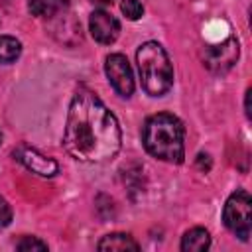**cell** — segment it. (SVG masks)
<instances>
[{"mask_svg": "<svg viewBox=\"0 0 252 252\" xmlns=\"http://www.w3.org/2000/svg\"><path fill=\"white\" fill-rule=\"evenodd\" d=\"M122 144L116 116L104 102L87 89H81L71 104L63 134V146L69 156L85 163L112 159Z\"/></svg>", "mask_w": 252, "mask_h": 252, "instance_id": "cell-1", "label": "cell"}, {"mask_svg": "<svg viewBox=\"0 0 252 252\" xmlns=\"http://www.w3.org/2000/svg\"><path fill=\"white\" fill-rule=\"evenodd\" d=\"M185 130L177 116L169 112L154 114L146 120L142 142L148 154L169 163H181L185 158Z\"/></svg>", "mask_w": 252, "mask_h": 252, "instance_id": "cell-2", "label": "cell"}, {"mask_svg": "<svg viewBox=\"0 0 252 252\" xmlns=\"http://www.w3.org/2000/svg\"><path fill=\"white\" fill-rule=\"evenodd\" d=\"M142 87L150 96H163L173 87V67L158 41H146L136 51Z\"/></svg>", "mask_w": 252, "mask_h": 252, "instance_id": "cell-3", "label": "cell"}, {"mask_svg": "<svg viewBox=\"0 0 252 252\" xmlns=\"http://www.w3.org/2000/svg\"><path fill=\"white\" fill-rule=\"evenodd\" d=\"M222 220L224 226L236 234L240 240H248L250 238V230H252V199L246 191H236L232 193L226 203H224V211H222Z\"/></svg>", "mask_w": 252, "mask_h": 252, "instance_id": "cell-4", "label": "cell"}, {"mask_svg": "<svg viewBox=\"0 0 252 252\" xmlns=\"http://www.w3.org/2000/svg\"><path fill=\"white\" fill-rule=\"evenodd\" d=\"M104 71L106 77L112 85V89L120 94V96H130L134 93V75L130 69L128 59L122 53H112L106 57L104 61Z\"/></svg>", "mask_w": 252, "mask_h": 252, "instance_id": "cell-5", "label": "cell"}, {"mask_svg": "<svg viewBox=\"0 0 252 252\" xmlns=\"http://www.w3.org/2000/svg\"><path fill=\"white\" fill-rule=\"evenodd\" d=\"M236 59H238V41L234 37H228L222 43L205 49V65L217 73L230 69L236 63Z\"/></svg>", "mask_w": 252, "mask_h": 252, "instance_id": "cell-6", "label": "cell"}, {"mask_svg": "<svg viewBox=\"0 0 252 252\" xmlns=\"http://www.w3.org/2000/svg\"><path fill=\"white\" fill-rule=\"evenodd\" d=\"M14 156H16V159H18L22 165H26L32 173H35V175H39V177H53V175L59 171V165H57L55 159H51V158L39 154V152L33 150V148L20 146Z\"/></svg>", "mask_w": 252, "mask_h": 252, "instance_id": "cell-7", "label": "cell"}, {"mask_svg": "<svg viewBox=\"0 0 252 252\" xmlns=\"http://www.w3.org/2000/svg\"><path fill=\"white\" fill-rule=\"evenodd\" d=\"M89 30H91V35L98 43L110 45V43L116 41V37L120 33V24H118V20L112 14H108L104 10H96V12L91 14Z\"/></svg>", "mask_w": 252, "mask_h": 252, "instance_id": "cell-8", "label": "cell"}, {"mask_svg": "<svg viewBox=\"0 0 252 252\" xmlns=\"http://www.w3.org/2000/svg\"><path fill=\"white\" fill-rule=\"evenodd\" d=\"M209 246H211V236L205 228H199V226L187 230L181 238V250L183 252H203Z\"/></svg>", "mask_w": 252, "mask_h": 252, "instance_id": "cell-9", "label": "cell"}, {"mask_svg": "<svg viewBox=\"0 0 252 252\" xmlns=\"http://www.w3.org/2000/svg\"><path fill=\"white\" fill-rule=\"evenodd\" d=\"M98 250H140V244L130 236V234H124V232H112V234H106L98 244H96Z\"/></svg>", "mask_w": 252, "mask_h": 252, "instance_id": "cell-10", "label": "cell"}, {"mask_svg": "<svg viewBox=\"0 0 252 252\" xmlns=\"http://www.w3.org/2000/svg\"><path fill=\"white\" fill-rule=\"evenodd\" d=\"M69 6V0H30L28 8L37 18H53Z\"/></svg>", "mask_w": 252, "mask_h": 252, "instance_id": "cell-11", "label": "cell"}, {"mask_svg": "<svg viewBox=\"0 0 252 252\" xmlns=\"http://www.w3.org/2000/svg\"><path fill=\"white\" fill-rule=\"evenodd\" d=\"M22 43L12 35H0V63H12L20 57Z\"/></svg>", "mask_w": 252, "mask_h": 252, "instance_id": "cell-12", "label": "cell"}, {"mask_svg": "<svg viewBox=\"0 0 252 252\" xmlns=\"http://www.w3.org/2000/svg\"><path fill=\"white\" fill-rule=\"evenodd\" d=\"M120 10L128 20H140L142 14H144V6H142L140 0H122Z\"/></svg>", "mask_w": 252, "mask_h": 252, "instance_id": "cell-13", "label": "cell"}, {"mask_svg": "<svg viewBox=\"0 0 252 252\" xmlns=\"http://www.w3.org/2000/svg\"><path fill=\"white\" fill-rule=\"evenodd\" d=\"M16 248L22 250V252H30V250H47V244L41 242V240L35 238V236H24V238L16 244Z\"/></svg>", "mask_w": 252, "mask_h": 252, "instance_id": "cell-14", "label": "cell"}, {"mask_svg": "<svg viewBox=\"0 0 252 252\" xmlns=\"http://www.w3.org/2000/svg\"><path fill=\"white\" fill-rule=\"evenodd\" d=\"M12 220V209L8 205V201L4 197H0V228L2 226H8Z\"/></svg>", "mask_w": 252, "mask_h": 252, "instance_id": "cell-15", "label": "cell"}, {"mask_svg": "<svg viewBox=\"0 0 252 252\" xmlns=\"http://www.w3.org/2000/svg\"><path fill=\"white\" fill-rule=\"evenodd\" d=\"M93 4H98V6H108V4H112L114 0H91Z\"/></svg>", "mask_w": 252, "mask_h": 252, "instance_id": "cell-16", "label": "cell"}]
</instances>
